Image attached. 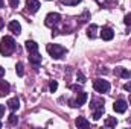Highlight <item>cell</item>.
Returning a JSON list of instances; mask_svg holds the SVG:
<instances>
[{
	"mask_svg": "<svg viewBox=\"0 0 131 129\" xmlns=\"http://www.w3.org/2000/svg\"><path fill=\"white\" fill-rule=\"evenodd\" d=\"M29 62L34 65H40L41 64V56L38 53H29Z\"/></svg>",
	"mask_w": 131,
	"mask_h": 129,
	"instance_id": "obj_17",
	"label": "cell"
},
{
	"mask_svg": "<svg viewBox=\"0 0 131 129\" xmlns=\"http://www.w3.org/2000/svg\"><path fill=\"white\" fill-rule=\"evenodd\" d=\"M76 79L79 81V84H84V82H85V76H84L81 71H78V73H76Z\"/></svg>",
	"mask_w": 131,
	"mask_h": 129,
	"instance_id": "obj_24",
	"label": "cell"
},
{
	"mask_svg": "<svg viewBox=\"0 0 131 129\" xmlns=\"http://www.w3.org/2000/svg\"><path fill=\"white\" fill-rule=\"evenodd\" d=\"M3 26H5V20H3V18H0V29H2Z\"/></svg>",
	"mask_w": 131,
	"mask_h": 129,
	"instance_id": "obj_31",
	"label": "cell"
},
{
	"mask_svg": "<svg viewBox=\"0 0 131 129\" xmlns=\"http://www.w3.org/2000/svg\"><path fill=\"white\" fill-rule=\"evenodd\" d=\"M87 99H89V94H87L85 91H79V93H78V96H76V99H75L76 106H82V105L87 102Z\"/></svg>",
	"mask_w": 131,
	"mask_h": 129,
	"instance_id": "obj_8",
	"label": "cell"
},
{
	"mask_svg": "<svg viewBox=\"0 0 131 129\" xmlns=\"http://www.w3.org/2000/svg\"><path fill=\"white\" fill-rule=\"evenodd\" d=\"M5 115V105H0V119Z\"/></svg>",
	"mask_w": 131,
	"mask_h": 129,
	"instance_id": "obj_29",
	"label": "cell"
},
{
	"mask_svg": "<svg viewBox=\"0 0 131 129\" xmlns=\"http://www.w3.org/2000/svg\"><path fill=\"white\" fill-rule=\"evenodd\" d=\"M93 88L98 93H108L110 91V82L104 79H95L93 81Z\"/></svg>",
	"mask_w": 131,
	"mask_h": 129,
	"instance_id": "obj_4",
	"label": "cell"
},
{
	"mask_svg": "<svg viewBox=\"0 0 131 129\" xmlns=\"http://www.w3.org/2000/svg\"><path fill=\"white\" fill-rule=\"evenodd\" d=\"M49 90H50L52 93H55V91L58 90V82H57V81H52L50 85H49Z\"/></svg>",
	"mask_w": 131,
	"mask_h": 129,
	"instance_id": "obj_22",
	"label": "cell"
},
{
	"mask_svg": "<svg viewBox=\"0 0 131 129\" xmlns=\"http://www.w3.org/2000/svg\"><path fill=\"white\" fill-rule=\"evenodd\" d=\"M8 28H9V31L12 33H15V35H18V33L21 32V26H20V23L17 21V20H12L9 24H8Z\"/></svg>",
	"mask_w": 131,
	"mask_h": 129,
	"instance_id": "obj_9",
	"label": "cell"
},
{
	"mask_svg": "<svg viewBox=\"0 0 131 129\" xmlns=\"http://www.w3.org/2000/svg\"><path fill=\"white\" fill-rule=\"evenodd\" d=\"M104 114V109H98V111H93V120H99Z\"/></svg>",
	"mask_w": 131,
	"mask_h": 129,
	"instance_id": "obj_21",
	"label": "cell"
},
{
	"mask_svg": "<svg viewBox=\"0 0 131 129\" xmlns=\"http://www.w3.org/2000/svg\"><path fill=\"white\" fill-rule=\"evenodd\" d=\"M124 90H125V91H128V93H131V81H128V82L124 85Z\"/></svg>",
	"mask_w": 131,
	"mask_h": 129,
	"instance_id": "obj_26",
	"label": "cell"
},
{
	"mask_svg": "<svg viewBox=\"0 0 131 129\" xmlns=\"http://www.w3.org/2000/svg\"><path fill=\"white\" fill-rule=\"evenodd\" d=\"M3 5H5V2H3V0H0V9L3 8Z\"/></svg>",
	"mask_w": 131,
	"mask_h": 129,
	"instance_id": "obj_32",
	"label": "cell"
},
{
	"mask_svg": "<svg viewBox=\"0 0 131 129\" xmlns=\"http://www.w3.org/2000/svg\"><path fill=\"white\" fill-rule=\"evenodd\" d=\"M64 5H69V6H73V5H78L81 0H61Z\"/></svg>",
	"mask_w": 131,
	"mask_h": 129,
	"instance_id": "obj_23",
	"label": "cell"
},
{
	"mask_svg": "<svg viewBox=\"0 0 131 129\" xmlns=\"http://www.w3.org/2000/svg\"><path fill=\"white\" fill-rule=\"evenodd\" d=\"M47 2H49V0H47Z\"/></svg>",
	"mask_w": 131,
	"mask_h": 129,
	"instance_id": "obj_35",
	"label": "cell"
},
{
	"mask_svg": "<svg viewBox=\"0 0 131 129\" xmlns=\"http://www.w3.org/2000/svg\"><path fill=\"white\" fill-rule=\"evenodd\" d=\"M75 123H76V126H78V128H82V129L90 128V122H89L85 117H78Z\"/></svg>",
	"mask_w": 131,
	"mask_h": 129,
	"instance_id": "obj_14",
	"label": "cell"
},
{
	"mask_svg": "<svg viewBox=\"0 0 131 129\" xmlns=\"http://www.w3.org/2000/svg\"><path fill=\"white\" fill-rule=\"evenodd\" d=\"M90 108L93 111H98V109H104V100L102 99H93L90 102Z\"/></svg>",
	"mask_w": 131,
	"mask_h": 129,
	"instance_id": "obj_11",
	"label": "cell"
},
{
	"mask_svg": "<svg viewBox=\"0 0 131 129\" xmlns=\"http://www.w3.org/2000/svg\"><path fill=\"white\" fill-rule=\"evenodd\" d=\"M3 76H5V68H3V67L0 65V79H2Z\"/></svg>",
	"mask_w": 131,
	"mask_h": 129,
	"instance_id": "obj_30",
	"label": "cell"
},
{
	"mask_svg": "<svg viewBox=\"0 0 131 129\" xmlns=\"http://www.w3.org/2000/svg\"><path fill=\"white\" fill-rule=\"evenodd\" d=\"M6 105H8V108H9L11 111H17V109L20 108V100H18L17 97H12V99H9V100H8V103H6Z\"/></svg>",
	"mask_w": 131,
	"mask_h": 129,
	"instance_id": "obj_10",
	"label": "cell"
},
{
	"mask_svg": "<svg viewBox=\"0 0 131 129\" xmlns=\"http://www.w3.org/2000/svg\"><path fill=\"white\" fill-rule=\"evenodd\" d=\"M9 5H11V8H17L18 6V0H9Z\"/></svg>",
	"mask_w": 131,
	"mask_h": 129,
	"instance_id": "obj_28",
	"label": "cell"
},
{
	"mask_svg": "<svg viewBox=\"0 0 131 129\" xmlns=\"http://www.w3.org/2000/svg\"><path fill=\"white\" fill-rule=\"evenodd\" d=\"M26 50L29 53H37L38 52V44L35 41H32V40H28L26 41Z\"/></svg>",
	"mask_w": 131,
	"mask_h": 129,
	"instance_id": "obj_13",
	"label": "cell"
},
{
	"mask_svg": "<svg viewBox=\"0 0 131 129\" xmlns=\"http://www.w3.org/2000/svg\"><path fill=\"white\" fill-rule=\"evenodd\" d=\"M101 38L104 40V41H110V40H113V36H114V31L113 29H110V28H102V31H101Z\"/></svg>",
	"mask_w": 131,
	"mask_h": 129,
	"instance_id": "obj_7",
	"label": "cell"
},
{
	"mask_svg": "<svg viewBox=\"0 0 131 129\" xmlns=\"http://www.w3.org/2000/svg\"><path fill=\"white\" fill-rule=\"evenodd\" d=\"M114 73L117 74V76H122V78H131V71L130 70H125V68H122V67H117V68H114Z\"/></svg>",
	"mask_w": 131,
	"mask_h": 129,
	"instance_id": "obj_16",
	"label": "cell"
},
{
	"mask_svg": "<svg viewBox=\"0 0 131 129\" xmlns=\"http://www.w3.org/2000/svg\"><path fill=\"white\" fill-rule=\"evenodd\" d=\"M116 125H117V120H116L114 117H108V119L105 120V126H107V128H114Z\"/></svg>",
	"mask_w": 131,
	"mask_h": 129,
	"instance_id": "obj_18",
	"label": "cell"
},
{
	"mask_svg": "<svg viewBox=\"0 0 131 129\" xmlns=\"http://www.w3.org/2000/svg\"><path fill=\"white\" fill-rule=\"evenodd\" d=\"M124 23H125L127 26H131V14H127V15H125V18H124Z\"/></svg>",
	"mask_w": 131,
	"mask_h": 129,
	"instance_id": "obj_25",
	"label": "cell"
},
{
	"mask_svg": "<svg viewBox=\"0 0 131 129\" xmlns=\"http://www.w3.org/2000/svg\"><path fill=\"white\" fill-rule=\"evenodd\" d=\"M9 90H11L9 84H8L6 81H0V97H5L9 93Z\"/></svg>",
	"mask_w": 131,
	"mask_h": 129,
	"instance_id": "obj_15",
	"label": "cell"
},
{
	"mask_svg": "<svg viewBox=\"0 0 131 129\" xmlns=\"http://www.w3.org/2000/svg\"><path fill=\"white\" fill-rule=\"evenodd\" d=\"M113 109H114V112H119V114L125 112V111H127V102H125V100H122V99L116 100V102H114V105H113Z\"/></svg>",
	"mask_w": 131,
	"mask_h": 129,
	"instance_id": "obj_6",
	"label": "cell"
},
{
	"mask_svg": "<svg viewBox=\"0 0 131 129\" xmlns=\"http://www.w3.org/2000/svg\"><path fill=\"white\" fill-rule=\"evenodd\" d=\"M8 122H9V125H17V123H18V119H17L15 114H11V115L8 117Z\"/></svg>",
	"mask_w": 131,
	"mask_h": 129,
	"instance_id": "obj_20",
	"label": "cell"
},
{
	"mask_svg": "<svg viewBox=\"0 0 131 129\" xmlns=\"http://www.w3.org/2000/svg\"><path fill=\"white\" fill-rule=\"evenodd\" d=\"M60 21H61V15H60L58 12H49V14L46 15L44 24H46L47 28H53V26H57Z\"/></svg>",
	"mask_w": 131,
	"mask_h": 129,
	"instance_id": "obj_3",
	"label": "cell"
},
{
	"mask_svg": "<svg viewBox=\"0 0 131 129\" xmlns=\"http://www.w3.org/2000/svg\"><path fill=\"white\" fill-rule=\"evenodd\" d=\"M87 18H89V11H85V12H84V15L81 17V23H84V21H87Z\"/></svg>",
	"mask_w": 131,
	"mask_h": 129,
	"instance_id": "obj_27",
	"label": "cell"
},
{
	"mask_svg": "<svg viewBox=\"0 0 131 129\" xmlns=\"http://www.w3.org/2000/svg\"><path fill=\"white\" fill-rule=\"evenodd\" d=\"M128 102H130V103H131V94H130V97H128Z\"/></svg>",
	"mask_w": 131,
	"mask_h": 129,
	"instance_id": "obj_33",
	"label": "cell"
},
{
	"mask_svg": "<svg viewBox=\"0 0 131 129\" xmlns=\"http://www.w3.org/2000/svg\"><path fill=\"white\" fill-rule=\"evenodd\" d=\"M15 71H17L18 76H25V65H23V62H17V65H15Z\"/></svg>",
	"mask_w": 131,
	"mask_h": 129,
	"instance_id": "obj_19",
	"label": "cell"
},
{
	"mask_svg": "<svg viewBox=\"0 0 131 129\" xmlns=\"http://www.w3.org/2000/svg\"><path fill=\"white\" fill-rule=\"evenodd\" d=\"M46 50H47V53H49L53 59H61L66 53H67L66 47L60 46V44H47Z\"/></svg>",
	"mask_w": 131,
	"mask_h": 129,
	"instance_id": "obj_2",
	"label": "cell"
},
{
	"mask_svg": "<svg viewBox=\"0 0 131 129\" xmlns=\"http://www.w3.org/2000/svg\"><path fill=\"white\" fill-rule=\"evenodd\" d=\"M15 50V41L12 36H3L2 41H0V53L3 56H9L12 52Z\"/></svg>",
	"mask_w": 131,
	"mask_h": 129,
	"instance_id": "obj_1",
	"label": "cell"
},
{
	"mask_svg": "<svg viewBox=\"0 0 131 129\" xmlns=\"http://www.w3.org/2000/svg\"><path fill=\"white\" fill-rule=\"evenodd\" d=\"M0 128H2V122H0Z\"/></svg>",
	"mask_w": 131,
	"mask_h": 129,
	"instance_id": "obj_34",
	"label": "cell"
},
{
	"mask_svg": "<svg viewBox=\"0 0 131 129\" xmlns=\"http://www.w3.org/2000/svg\"><path fill=\"white\" fill-rule=\"evenodd\" d=\"M38 9H40V2L38 0H26V11L28 12L35 14Z\"/></svg>",
	"mask_w": 131,
	"mask_h": 129,
	"instance_id": "obj_5",
	"label": "cell"
},
{
	"mask_svg": "<svg viewBox=\"0 0 131 129\" xmlns=\"http://www.w3.org/2000/svg\"><path fill=\"white\" fill-rule=\"evenodd\" d=\"M98 24H95V23H93V24H90V26H89V29H87V36H89V38H90V40H93V38H96V36H98Z\"/></svg>",
	"mask_w": 131,
	"mask_h": 129,
	"instance_id": "obj_12",
	"label": "cell"
}]
</instances>
